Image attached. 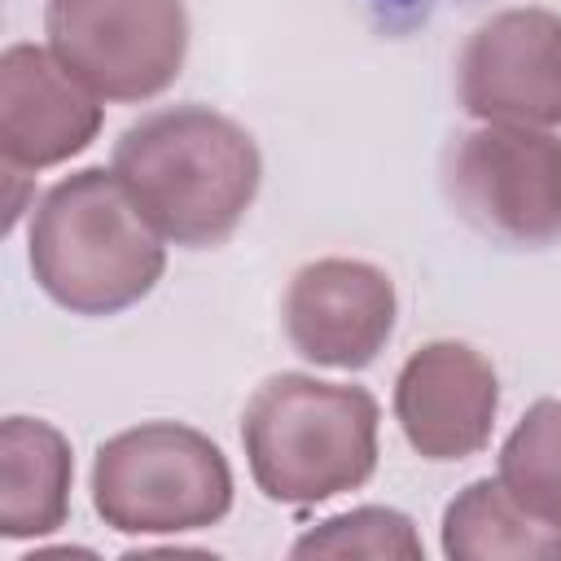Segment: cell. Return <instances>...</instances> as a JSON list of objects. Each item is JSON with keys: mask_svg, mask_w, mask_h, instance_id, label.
I'll return each mask as SVG.
<instances>
[{"mask_svg": "<svg viewBox=\"0 0 561 561\" xmlns=\"http://www.w3.org/2000/svg\"><path fill=\"white\" fill-rule=\"evenodd\" d=\"M114 175L167 241L202 250L232 237L245 219L263 162L250 131L228 114L171 105L118 136Z\"/></svg>", "mask_w": 561, "mask_h": 561, "instance_id": "6da1fadb", "label": "cell"}, {"mask_svg": "<svg viewBox=\"0 0 561 561\" xmlns=\"http://www.w3.org/2000/svg\"><path fill=\"white\" fill-rule=\"evenodd\" d=\"M167 237L136 206L114 167H83L57 180L31 219V272L75 316H114L140 302L162 267Z\"/></svg>", "mask_w": 561, "mask_h": 561, "instance_id": "7a4b0ae2", "label": "cell"}, {"mask_svg": "<svg viewBox=\"0 0 561 561\" xmlns=\"http://www.w3.org/2000/svg\"><path fill=\"white\" fill-rule=\"evenodd\" d=\"M259 491L276 504H320L355 491L377 469V399L307 373L267 377L241 416Z\"/></svg>", "mask_w": 561, "mask_h": 561, "instance_id": "3957f363", "label": "cell"}, {"mask_svg": "<svg viewBox=\"0 0 561 561\" xmlns=\"http://www.w3.org/2000/svg\"><path fill=\"white\" fill-rule=\"evenodd\" d=\"M92 504L123 535L202 530L232 508V469L202 430L149 421L101 443Z\"/></svg>", "mask_w": 561, "mask_h": 561, "instance_id": "277c9868", "label": "cell"}, {"mask_svg": "<svg viewBox=\"0 0 561 561\" xmlns=\"http://www.w3.org/2000/svg\"><path fill=\"white\" fill-rule=\"evenodd\" d=\"M456 215L500 245H548L561 237V140L543 127L482 123L443 162Z\"/></svg>", "mask_w": 561, "mask_h": 561, "instance_id": "5b68a950", "label": "cell"}, {"mask_svg": "<svg viewBox=\"0 0 561 561\" xmlns=\"http://www.w3.org/2000/svg\"><path fill=\"white\" fill-rule=\"evenodd\" d=\"M53 57L105 101H145L171 88L188 53L184 0H48Z\"/></svg>", "mask_w": 561, "mask_h": 561, "instance_id": "8992f818", "label": "cell"}, {"mask_svg": "<svg viewBox=\"0 0 561 561\" xmlns=\"http://www.w3.org/2000/svg\"><path fill=\"white\" fill-rule=\"evenodd\" d=\"M460 105L482 123L561 127V18L500 9L460 48Z\"/></svg>", "mask_w": 561, "mask_h": 561, "instance_id": "52a82bcc", "label": "cell"}, {"mask_svg": "<svg viewBox=\"0 0 561 561\" xmlns=\"http://www.w3.org/2000/svg\"><path fill=\"white\" fill-rule=\"evenodd\" d=\"M280 316L302 359L364 368L394 329V285L364 259H316L294 272Z\"/></svg>", "mask_w": 561, "mask_h": 561, "instance_id": "ba28073f", "label": "cell"}, {"mask_svg": "<svg viewBox=\"0 0 561 561\" xmlns=\"http://www.w3.org/2000/svg\"><path fill=\"white\" fill-rule=\"evenodd\" d=\"M500 408V381L469 342H425L394 381V416L425 460H465L486 447Z\"/></svg>", "mask_w": 561, "mask_h": 561, "instance_id": "9c48e42d", "label": "cell"}, {"mask_svg": "<svg viewBox=\"0 0 561 561\" xmlns=\"http://www.w3.org/2000/svg\"><path fill=\"white\" fill-rule=\"evenodd\" d=\"M101 131V105L53 53L9 44L0 57V153L4 167L39 171L75 158Z\"/></svg>", "mask_w": 561, "mask_h": 561, "instance_id": "30bf717a", "label": "cell"}, {"mask_svg": "<svg viewBox=\"0 0 561 561\" xmlns=\"http://www.w3.org/2000/svg\"><path fill=\"white\" fill-rule=\"evenodd\" d=\"M70 443L39 416H9L0 425V535L35 539L70 513Z\"/></svg>", "mask_w": 561, "mask_h": 561, "instance_id": "8fae6325", "label": "cell"}, {"mask_svg": "<svg viewBox=\"0 0 561 561\" xmlns=\"http://www.w3.org/2000/svg\"><path fill=\"white\" fill-rule=\"evenodd\" d=\"M451 561H561V526L530 517L495 478L469 482L443 513Z\"/></svg>", "mask_w": 561, "mask_h": 561, "instance_id": "7c38bea8", "label": "cell"}, {"mask_svg": "<svg viewBox=\"0 0 561 561\" xmlns=\"http://www.w3.org/2000/svg\"><path fill=\"white\" fill-rule=\"evenodd\" d=\"M504 491L539 522L561 526V399H539L500 447Z\"/></svg>", "mask_w": 561, "mask_h": 561, "instance_id": "4fadbf2b", "label": "cell"}, {"mask_svg": "<svg viewBox=\"0 0 561 561\" xmlns=\"http://www.w3.org/2000/svg\"><path fill=\"white\" fill-rule=\"evenodd\" d=\"M294 557H373V561H421V535L416 526L394 513V508H351L337 513L320 526H311L298 543Z\"/></svg>", "mask_w": 561, "mask_h": 561, "instance_id": "5bb4252c", "label": "cell"}, {"mask_svg": "<svg viewBox=\"0 0 561 561\" xmlns=\"http://www.w3.org/2000/svg\"><path fill=\"white\" fill-rule=\"evenodd\" d=\"M381 13H416V9H430L434 0H373Z\"/></svg>", "mask_w": 561, "mask_h": 561, "instance_id": "9a60e30c", "label": "cell"}]
</instances>
